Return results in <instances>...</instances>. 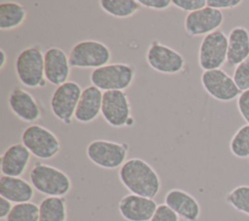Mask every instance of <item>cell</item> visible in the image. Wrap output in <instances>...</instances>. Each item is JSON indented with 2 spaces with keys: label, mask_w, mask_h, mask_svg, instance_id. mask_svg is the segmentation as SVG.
Instances as JSON below:
<instances>
[{
  "label": "cell",
  "mask_w": 249,
  "mask_h": 221,
  "mask_svg": "<svg viewBox=\"0 0 249 221\" xmlns=\"http://www.w3.org/2000/svg\"><path fill=\"white\" fill-rule=\"evenodd\" d=\"M103 92L94 86H89L82 92L74 119L81 124H89L101 114Z\"/></svg>",
  "instance_id": "cell-19"
},
{
  "label": "cell",
  "mask_w": 249,
  "mask_h": 221,
  "mask_svg": "<svg viewBox=\"0 0 249 221\" xmlns=\"http://www.w3.org/2000/svg\"><path fill=\"white\" fill-rule=\"evenodd\" d=\"M101 116L113 128L133 126L134 118L126 92L124 91L103 92Z\"/></svg>",
  "instance_id": "cell-8"
},
{
  "label": "cell",
  "mask_w": 249,
  "mask_h": 221,
  "mask_svg": "<svg viewBox=\"0 0 249 221\" xmlns=\"http://www.w3.org/2000/svg\"><path fill=\"white\" fill-rule=\"evenodd\" d=\"M232 79L240 92L249 90V56L234 67Z\"/></svg>",
  "instance_id": "cell-28"
},
{
  "label": "cell",
  "mask_w": 249,
  "mask_h": 221,
  "mask_svg": "<svg viewBox=\"0 0 249 221\" xmlns=\"http://www.w3.org/2000/svg\"><path fill=\"white\" fill-rule=\"evenodd\" d=\"M231 154L239 159L249 158V125H243L232 135L230 141Z\"/></svg>",
  "instance_id": "cell-25"
},
{
  "label": "cell",
  "mask_w": 249,
  "mask_h": 221,
  "mask_svg": "<svg viewBox=\"0 0 249 221\" xmlns=\"http://www.w3.org/2000/svg\"><path fill=\"white\" fill-rule=\"evenodd\" d=\"M45 78L53 86H60L68 81L71 73L69 56L58 47H51L44 53Z\"/></svg>",
  "instance_id": "cell-16"
},
{
  "label": "cell",
  "mask_w": 249,
  "mask_h": 221,
  "mask_svg": "<svg viewBox=\"0 0 249 221\" xmlns=\"http://www.w3.org/2000/svg\"><path fill=\"white\" fill-rule=\"evenodd\" d=\"M138 2L142 7L154 11H164L172 5L171 0H139Z\"/></svg>",
  "instance_id": "cell-32"
},
{
  "label": "cell",
  "mask_w": 249,
  "mask_h": 221,
  "mask_svg": "<svg viewBox=\"0 0 249 221\" xmlns=\"http://www.w3.org/2000/svg\"><path fill=\"white\" fill-rule=\"evenodd\" d=\"M8 61V56L3 49L0 50V69L3 70L7 64Z\"/></svg>",
  "instance_id": "cell-35"
},
{
  "label": "cell",
  "mask_w": 249,
  "mask_h": 221,
  "mask_svg": "<svg viewBox=\"0 0 249 221\" xmlns=\"http://www.w3.org/2000/svg\"><path fill=\"white\" fill-rule=\"evenodd\" d=\"M158 205L154 199L129 193L120 200L118 209L126 221H150Z\"/></svg>",
  "instance_id": "cell-15"
},
{
  "label": "cell",
  "mask_w": 249,
  "mask_h": 221,
  "mask_svg": "<svg viewBox=\"0 0 249 221\" xmlns=\"http://www.w3.org/2000/svg\"><path fill=\"white\" fill-rule=\"evenodd\" d=\"M223 22V12L206 6L198 11L187 14L184 21V28L189 36L204 37L219 30Z\"/></svg>",
  "instance_id": "cell-13"
},
{
  "label": "cell",
  "mask_w": 249,
  "mask_h": 221,
  "mask_svg": "<svg viewBox=\"0 0 249 221\" xmlns=\"http://www.w3.org/2000/svg\"><path fill=\"white\" fill-rule=\"evenodd\" d=\"M15 71L18 81L26 88L36 89L46 86L44 53L40 46H30L19 52L15 61Z\"/></svg>",
  "instance_id": "cell-3"
},
{
  "label": "cell",
  "mask_w": 249,
  "mask_h": 221,
  "mask_svg": "<svg viewBox=\"0 0 249 221\" xmlns=\"http://www.w3.org/2000/svg\"><path fill=\"white\" fill-rule=\"evenodd\" d=\"M135 77L134 66L124 63H108L91 71L89 81L102 92L125 91L132 85Z\"/></svg>",
  "instance_id": "cell-4"
},
{
  "label": "cell",
  "mask_w": 249,
  "mask_h": 221,
  "mask_svg": "<svg viewBox=\"0 0 249 221\" xmlns=\"http://www.w3.org/2000/svg\"><path fill=\"white\" fill-rule=\"evenodd\" d=\"M241 3V0H207V6L220 11L236 8Z\"/></svg>",
  "instance_id": "cell-33"
},
{
  "label": "cell",
  "mask_w": 249,
  "mask_h": 221,
  "mask_svg": "<svg viewBox=\"0 0 249 221\" xmlns=\"http://www.w3.org/2000/svg\"><path fill=\"white\" fill-rule=\"evenodd\" d=\"M31 156V153L22 143L10 145L1 155L2 175L20 177L26 171Z\"/></svg>",
  "instance_id": "cell-18"
},
{
  "label": "cell",
  "mask_w": 249,
  "mask_h": 221,
  "mask_svg": "<svg viewBox=\"0 0 249 221\" xmlns=\"http://www.w3.org/2000/svg\"><path fill=\"white\" fill-rule=\"evenodd\" d=\"M200 81L204 91L211 97L222 102L231 101L241 93L232 77L222 68L203 71Z\"/></svg>",
  "instance_id": "cell-12"
},
{
  "label": "cell",
  "mask_w": 249,
  "mask_h": 221,
  "mask_svg": "<svg viewBox=\"0 0 249 221\" xmlns=\"http://www.w3.org/2000/svg\"><path fill=\"white\" fill-rule=\"evenodd\" d=\"M35 189L30 182L21 177L1 175L0 197L10 201L12 203H28L34 198Z\"/></svg>",
  "instance_id": "cell-20"
},
{
  "label": "cell",
  "mask_w": 249,
  "mask_h": 221,
  "mask_svg": "<svg viewBox=\"0 0 249 221\" xmlns=\"http://www.w3.org/2000/svg\"><path fill=\"white\" fill-rule=\"evenodd\" d=\"M8 104L12 113L24 123L32 125L42 117L41 107L34 95L21 87L11 90Z\"/></svg>",
  "instance_id": "cell-14"
},
{
  "label": "cell",
  "mask_w": 249,
  "mask_h": 221,
  "mask_svg": "<svg viewBox=\"0 0 249 221\" xmlns=\"http://www.w3.org/2000/svg\"><path fill=\"white\" fill-rule=\"evenodd\" d=\"M249 56V30L243 26L233 27L228 35L227 63L237 66Z\"/></svg>",
  "instance_id": "cell-21"
},
{
  "label": "cell",
  "mask_w": 249,
  "mask_h": 221,
  "mask_svg": "<svg viewBox=\"0 0 249 221\" xmlns=\"http://www.w3.org/2000/svg\"><path fill=\"white\" fill-rule=\"evenodd\" d=\"M21 143L39 160H51L61 151L58 137L49 129L37 124H32L23 129Z\"/></svg>",
  "instance_id": "cell-6"
},
{
  "label": "cell",
  "mask_w": 249,
  "mask_h": 221,
  "mask_svg": "<svg viewBox=\"0 0 249 221\" xmlns=\"http://www.w3.org/2000/svg\"><path fill=\"white\" fill-rule=\"evenodd\" d=\"M150 221H180V217L165 203H160Z\"/></svg>",
  "instance_id": "cell-30"
},
{
  "label": "cell",
  "mask_w": 249,
  "mask_h": 221,
  "mask_svg": "<svg viewBox=\"0 0 249 221\" xmlns=\"http://www.w3.org/2000/svg\"><path fill=\"white\" fill-rule=\"evenodd\" d=\"M119 179L131 194L154 199L160 191L161 182L156 169L145 160L131 158L119 168Z\"/></svg>",
  "instance_id": "cell-1"
},
{
  "label": "cell",
  "mask_w": 249,
  "mask_h": 221,
  "mask_svg": "<svg viewBox=\"0 0 249 221\" xmlns=\"http://www.w3.org/2000/svg\"><path fill=\"white\" fill-rule=\"evenodd\" d=\"M146 61L153 70L166 75L181 73L185 67V58L179 52L157 40L150 43Z\"/></svg>",
  "instance_id": "cell-11"
},
{
  "label": "cell",
  "mask_w": 249,
  "mask_h": 221,
  "mask_svg": "<svg viewBox=\"0 0 249 221\" xmlns=\"http://www.w3.org/2000/svg\"><path fill=\"white\" fill-rule=\"evenodd\" d=\"M38 221H67L65 197H46L39 203Z\"/></svg>",
  "instance_id": "cell-23"
},
{
  "label": "cell",
  "mask_w": 249,
  "mask_h": 221,
  "mask_svg": "<svg viewBox=\"0 0 249 221\" xmlns=\"http://www.w3.org/2000/svg\"><path fill=\"white\" fill-rule=\"evenodd\" d=\"M226 202L237 211L249 216V185H239L226 195Z\"/></svg>",
  "instance_id": "cell-27"
},
{
  "label": "cell",
  "mask_w": 249,
  "mask_h": 221,
  "mask_svg": "<svg viewBox=\"0 0 249 221\" xmlns=\"http://www.w3.org/2000/svg\"><path fill=\"white\" fill-rule=\"evenodd\" d=\"M68 56L71 67L94 70L110 63L112 54L100 41L83 40L72 47Z\"/></svg>",
  "instance_id": "cell-7"
},
{
  "label": "cell",
  "mask_w": 249,
  "mask_h": 221,
  "mask_svg": "<svg viewBox=\"0 0 249 221\" xmlns=\"http://www.w3.org/2000/svg\"><path fill=\"white\" fill-rule=\"evenodd\" d=\"M12 203L8 201L7 199L0 197V219L1 220H6L8 215L10 214L12 208H13Z\"/></svg>",
  "instance_id": "cell-34"
},
{
  "label": "cell",
  "mask_w": 249,
  "mask_h": 221,
  "mask_svg": "<svg viewBox=\"0 0 249 221\" xmlns=\"http://www.w3.org/2000/svg\"><path fill=\"white\" fill-rule=\"evenodd\" d=\"M29 180L35 191L46 197H65L72 189V181L63 170L42 162L34 163Z\"/></svg>",
  "instance_id": "cell-2"
},
{
  "label": "cell",
  "mask_w": 249,
  "mask_h": 221,
  "mask_svg": "<svg viewBox=\"0 0 249 221\" xmlns=\"http://www.w3.org/2000/svg\"><path fill=\"white\" fill-rule=\"evenodd\" d=\"M98 3L104 13L117 18H130L142 7L136 0H101Z\"/></svg>",
  "instance_id": "cell-24"
},
{
  "label": "cell",
  "mask_w": 249,
  "mask_h": 221,
  "mask_svg": "<svg viewBox=\"0 0 249 221\" xmlns=\"http://www.w3.org/2000/svg\"><path fill=\"white\" fill-rule=\"evenodd\" d=\"M236 106L240 116L249 125V90L241 92L237 97Z\"/></svg>",
  "instance_id": "cell-31"
},
{
  "label": "cell",
  "mask_w": 249,
  "mask_h": 221,
  "mask_svg": "<svg viewBox=\"0 0 249 221\" xmlns=\"http://www.w3.org/2000/svg\"><path fill=\"white\" fill-rule=\"evenodd\" d=\"M164 203L185 221H197L201 208L197 200L185 190L174 188L164 196Z\"/></svg>",
  "instance_id": "cell-17"
},
{
  "label": "cell",
  "mask_w": 249,
  "mask_h": 221,
  "mask_svg": "<svg viewBox=\"0 0 249 221\" xmlns=\"http://www.w3.org/2000/svg\"><path fill=\"white\" fill-rule=\"evenodd\" d=\"M27 17V9L16 1L0 3V29L9 31L21 26Z\"/></svg>",
  "instance_id": "cell-22"
},
{
  "label": "cell",
  "mask_w": 249,
  "mask_h": 221,
  "mask_svg": "<svg viewBox=\"0 0 249 221\" xmlns=\"http://www.w3.org/2000/svg\"><path fill=\"white\" fill-rule=\"evenodd\" d=\"M228 56V35L216 30L204 36L198 48V65L203 71L220 69Z\"/></svg>",
  "instance_id": "cell-10"
},
{
  "label": "cell",
  "mask_w": 249,
  "mask_h": 221,
  "mask_svg": "<svg viewBox=\"0 0 249 221\" xmlns=\"http://www.w3.org/2000/svg\"><path fill=\"white\" fill-rule=\"evenodd\" d=\"M128 151L129 146L127 143L95 139L88 144L86 155L98 167L116 169L120 168L125 163Z\"/></svg>",
  "instance_id": "cell-5"
},
{
  "label": "cell",
  "mask_w": 249,
  "mask_h": 221,
  "mask_svg": "<svg viewBox=\"0 0 249 221\" xmlns=\"http://www.w3.org/2000/svg\"><path fill=\"white\" fill-rule=\"evenodd\" d=\"M82 92L81 86L74 81H67L53 91L50 100L51 110L62 124H72Z\"/></svg>",
  "instance_id": "cell-9"
},
{
  "label": "cell",
  "mask_w": 249,
  "mask_h": 221,
  "mask_svg": "<svg viewBox=\"0 0 249 221\" xmlns=\"http://www.w3.org/2000/svg\"><path fill=\"white\" fill-rule=\"evenodd\" d=\"M39 205L35 203H21L13 205L5 221H38Z\"/></svg>",
  "instance_id": "cell-26"
},
{
  "label": "cell",
  "mask_w": 249,
  "mask_h": 221,
  "mask_svg": "<svg viewBox=\"0 0 249 221\" xmlns=\"http://www.w3.org/2000/svg\"><path fill=\"white\" fill-rule=\"evenodd\" d=\"M172 6L189 14L206 7L207 0H172Z\"/></svg>",
  "instance_id": "cell-29"
}]
</instances>
